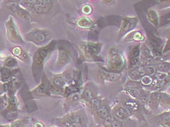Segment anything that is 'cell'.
Here are the masks:
<instances>
[{
    "label": "cell",
    "mask_w": 170,
    "mask_h": 127,
    "mask_svg": "<svg viewBox=\"0 0 170 127\" xmlns=\"http://www.w3.org/2000/svg\"><path fill=\"white\" fill-rule=\"evenodd\" d=\"M34 127H44V126H43V124H42L41 122H37L34 124Z\"/></svg>",
    "instance_id": "cell-42"
},
{
    "label": "cell",
    "mask_w": 170,
    "mask_h": 127,
    "mask_svg": "<svg viewBox=\"0 0 170 127\" xmlns=\"http://www.w3.org/2000/svg\"><path fill=\"white\" fill-rule=\"evenodd\" d=\"M85 123V116L80 113H75L66 116L63 120V124L65 127H82Z\"/></svg>",
    "instance_id": "cell-6"
},
{
    "label": "cell",
    "mask_w": 170,
    "mask_h": 127,
    "mask_svg": "<svg viewBox=\"0 0 170 127\" xmlns=\"http://www.w3.org/2000/svg\"><path fill=\"white\" fill-rule=\"evenodd\" d=\"M140 81H141L142 84H144V85H145V86L150 85V84L152 83L153 79L151 77H150V76L144 75L143 77L141 78V79H140Z\"/></svg>",
    "instance_id": "cell-32"
},
{
    "label": "cell",
    "mask_w": 170,
    "mask_h": 127,
    "mask_svg": "<svg viewBox=\"0 0 170 127\" xmlns=\"http://www.w3.org/2000/svg\"><path fill=\"white\" fill-rule=\"evenodd\" d=\"M52 6V0H37L34 7V10L38 14H45L50 11Z\"/></svg>",
    "instance_id": "cell-9"
},
{
    "label": "cell",
    "mask_w": 170,
    "mask_h": 127,
    "mask_svg": "<svg viewBox=\"0 0 170 127\" xmlns=\"http://www.w3.org/2000/svg\"><path fill=\"white\" fill-rule=\"evenodd\" d=\"M96 111L97 116H98L100 118H103V119H105V118L109 116V111H108V108L105 106V105H101V106L96 110Z\"/></svg>",
    "instance_id": "cell-24"
},
{
    "label": "cell",
    "mask_w": 170,
    "mask_h": 127,
    "mask_svg": "<svg viewBox=\"0 0 170 127\" xmlns=\"http://www.w3.org/2000/svg\"><path fill=\"white\" fill-rule=\"evenodd\" d=\"M148 20L149 21V23L151 24L153 26L157 27L159 25V15L157 13V12L154 9H150L148 10L147 14Z\"/></svg>",
    "instance_id": "cell-17"
},
{
    "label": "cell",
    "mask_w": 170,
    "mask_h": 127,
    "mask_svg": "<svg viewBox=\"0 0 170 127\" xmlns=\"http://www.w3.org/2000/svg\"><path fill=\"white\" fill-rule=\"evenodd\" d=\"M12 71L7 67H2L0 68V81L7 83L11 81Z\"/></svg>",
    "instance_id": "cell-16"
},
{
    "label": "cell",
    "mask_w": 170,
    "mask_h": 127,
    "mask_svg": "<svg viewBox=\"0 0 170 127\" xmlns=\"http://www.w3.org/2000/svg\"><path fill=\"white\" fill-rule=\"evenodd\" d=\"M129 113V111L128 110L125 108V107H118L117 108L115 109L114 111V114L116 117L119 118H121V119H124V118H126L128 117Z\"/></svg>",
    "instance_id": "cell-23"
},
{
    "label": "cell",
    "mask_w": 170,
    "mask_h": 127,
    "mask_svg": "<svg viewBox=\"0 0 170 127\" xmlns=\"http://www.w3.org/2000/svg\"><path fill=\"white\" fill-rule=\"evenodd\" d=\"M81 52L83 58L87 61H101L99 56L102 49L101 43L95 42H84L80 46Z\"/></svg>",
    "instance_id": "cell-3"
},
{
    "label": "cell",
    "mask_w": 170,
    "mask_h": 127,
    "mask_svg": "<svg viewBox=\"0 0 170 127\" xmlns=\"http://www.w3.org/2000/svg\"><path fill=\"white\" fill-rule=\"evenodd\" d=\"M114 1H115V0H102L103 3L105 4V5H110V4H112Z\"/></svg>",
    "instance_id": "cell-41"
},
{
    "label": "cell",
    "mask_w": 170,
    "mask_h": 127,
    "mask_svg": "<svg viewBox=\"0 0 170 127\" xmlns=\"http://www.w3.org/2000/svg\"><path fill=\"white\" fill-rule=\"evenodd\" d=\"M76 25L81 28L83 29H88L90 28L92 26L93 22L90 18H87V17H80L76 20Z\"/></svg>",
    "instance_id": "cell-15"
},
{
    "label": "cell",
    "mask_w": 170,
    "mask_h": 127,
    "mask_svg": "<svg viewBox=\"0 0 170 127\" xmlns=\"http://www.w3.org/2000/svg\"><path fill=\"white\" fill-rule=\"evenodd\" d=\"M99 76L101 79L108 81H114L117 80L120 77V73H114L106 71L105 69L101 70L99 73Z\"/></svg>",
    "instance_id": "cell-13"
},
{
    "label": "cell",
    "mask_w": 170,
    "mask_h": 127,
    "mask_svg": "<svg viewBox=\"0 0 170 127\" xmlns=\"http://www.w3.org/2000/svg\"><path fill=\"white\" fill-rule=\"evenodd\" d=\"M138 105L135 102L128 101L125 103V108L128 110L129 111H135L137 110Z\"/></svg>",
    "instance_id": "cell-29"
},
{
    "label": "cell",
    "mask_w": 170,
    "mask_h": 127,
    "mask_svg": "<svg viewBox=\"0 0 170 127\" xmlns=\"http://www.w3.org/2000/svg\"><path fill=\"white\" fill-rule=\"evenodd\" d=\"M7 107L10 111H15L17 108V101L16 97L12 94H10L7 101Z\"/></svg>",
    "instance_id": "cell-26"
},
{
    "label": "cell",
    "mask_w": 170,
    "mask_h": 127,
    "mask_svg": "<svg viewBox=\"0 0 170 127\" xmlns=\"http://www.w3.org/2000/svg\"><path fill=\"white\" fill-rule=\"evenodd\" d=\"M6 35L8 40L14 44H21L23 42V39L19 32L18 27L16 26L13 19L10 16L7 22L5 23Z\"/></svg>",
    "instance_id": "cell-5"
},
{
    "label": "cell",
    "mask_w": 170,
    "mask_h": 127,
    "mask_svg": "<svg viewBox=\"0 0 170 127\" xmlns=\"http://www.w3.org/2000/svg\"><path fill=\"white\" fill-rule=\"evenodd\" d=\"M132 39L136 42H143L145 39V37L140 31H135L132 35Z\"/></svg>",
    "instance_id": "cell-31"
},
{
    "label": "cell",
    "mask_w": 170,
    "mask_h": 127,
    "mask_svg": "<svg viewBox=\"0 0 170 127\" xmlns=\"http://www.w3.org/2000/svg\"><path fill=\"white\" fill-rule=\"evenodd\" d=\"M82 97L83 99H85V100H87L89 102H90L93 97H95L94 95H93L92 94V92L89 90H85L82 93Z\"/></svg>",
    "instance_id": "cell-30"
},
{
    "label": "cell",
    "mask_w": 170,
    "mask_h": 127,
    "mask_svg": "<svg viewBox=\"0 0 170 127\" xmlns=\"http://www.w3.org/2000/svg\"><path fill=\"white\" fill-rule=\"evenodd\" d=\"M12 53L15 57L18 58L23 62H28L29 60V57L28 56L26 52L20 46H15L12 49Z\"/></svg>",
    "instance_id": "cell-14"
},
{
    "label": "cell",
    "mask_w": 170,
    "mask_h": 127,
    "mask_svg": "<svg viewBox=\"0 0 170 127\" xmlns=\"http://www.w3.org/2000/svg\"><path fill=\"white\" fill-rule=\"evenodd\" d=\"M57 45L56 41H52L47 45L42 46L35 52L33 58V71H36L37 70L39 71L42 69L43 63L45 59L50 55L53 50H55V46Z\"/></svg>",
    "instance_id": "cell-2"
},
{
    "label": "cell",
    "mask_w": 170,
    "mask_h": 127,
    "mask_svg": "<svg viewBox=\"0 0 170 127\" xmlns=\"http://www.w3.org/2000/svg\"><path fill=\"white\" fill-rule=\"evenodd\" d=\"M161 125L163 127H170V116H165L161 120Z\"/></svg>",
    "instance_id": "cell-36"
},
{
    "label": "cell",
    "mask_w": 170,
    "mask_h": 127,
    "mask_svg": "<svg viewBox=\"0 0 170 127\" xmlns=\"http://www.w3.org/2000/svg\"><path fill=\"white\" fill-rule=\"evenodd\" d=\"M17 64H18L17 60L16 58H12V57H9V58H7L5 61V67H7L8 68H14L15 66H16Z\"/></svg>",
    "instance_id": "cell-27"
},
{
    "label": "cell",
    "mask_w": 170,
    "mask_h": 127,
    "mask_svg": "<svg viewBox=\"0 0 170 127\" xmlns=\"http://www.w3.org/2000/svg\"><path fill=\"white\" fill-rule=\"evenodd\" d=\"M169 15H170V14H169Z\"/></svg>",
    "instance_id": "cell-47"
},
{
    "label": "cell",
    "mask_w": 170,
    "mask_h": 127,
    "mask_svg": "<svg viewBox=\"0 0 170 127\" xmlns=\"http://www.w3.org/2000/svg\"><path fill=\"white\" fill-rule=\"evenodd\" d=\"M70 61V55L69 52L65 49L60 48L58 50V58L57 61V65L59 67L65 66Z\"/></svg>",
    "instance_id": "cell-12"
},
{
    "label": "cell",
    "mask_w": 170,
    "mask_h": 127,
    "mask_svg": "<svg viewBox=\"0 0 170 127\" xmlns=\"http://www.w3.org/2000/svg\"><path fill=\"white\" fill-rule=\"evenodd\" d=\"M125 58L122 52L116 48L110 49L106 59L105 69L114 73H120L124 68Z\"/></svg>",
    "instance_id": "cell-1"
},
{
    "label": "cell",
    "mask_w": 170,
    "mask_h": 127,
    "mask_svg": "<svg viewBox=\"0 0 170 127\" xmlns=\"http://www.w3.org/2000/svg\"><path fill=\"white\" fill-rule=\"evenodd\" d=\"M148 37H149L150 44H151L152 47L154 48V50L155 51L159 50V48H160L161 46V40L160 38L153 32H150Z\"/></svg>",
    "instance_id": "cell-18"
},
{
    "label": "cell",
    "mask_w": 170,
    "mask_h": 127,
    "mask_svg": "<svg viewBox=\"0 0 170 127\" xmlns=\"http://www.w3.org/2000/svg\"><path fill=\"white\" fill-rule=\"evenodd\" d=\"M158 2L160 3H165L169 2H170V0H158Z\"/></svg>",
    "instance_id": "cell-43"
},
{
    "label": "cell",
    "mask_w": 170,
    "mask_h": 127,
    "mask_svg": "<svg viewBox=\"0 0 170 127\" xmlns=\"http://www.w3.org/2000/svg\"><path fill=\"white\" fill-rule=\"evenodd\" d=\"M65 84H66V82H65L64 78L63 76L60 75L55 76L52 80V86L57 89H60V90H64Z\"/></svg>",
    "instance_id": "cell-20"
},
{
    "label": "cell",
    "mask_w": 170,
    "mask_h": 127,
    "mask_svg": "<svg viewBox=\"0 0 170 127\" xmlns=\"http://www.w3.org/2000/svg\"><path fill=\"white\" fill-rule=\"evenodd\" d=\"M37 0H20V5L26 10H33Z\"/></svg>",
    "instance_id": "cell-25"
},
{
    "label": "cell",
    "mask_w": 170,
    "mask_h": 127,
    "mask_svg": "<svg viewBox=\"0 0 170 127\" xmlns=\"http://www.w3.org/2000/svg\"><path fill=\"white\" fill-rule=\"evenodd\" d=\"M52 84H50L46 79H43L42 81V83L37 88L32 90L31 92L34 94L37 95V96H45V95H47L52 92Z\"/></svg>",
    "instance_id": "cell-10"
},
{
    "label": "cell",
    "mask_w": 170,
    "mask_h": 127,
    "mask_svg": "<svg viewBox=\"0 0 170 127\" xmlns=\"http://www.w3.org/2000/svg\"><path fill=\"white\" fill-rule=\"evenodd\" d=\"M51 36H52L51 33L47 30L34 29L25 34V39L28 42H31L34 45L42 47L50 39Z\"/></svg>",
    "instance_id": "cell-4"
},
{
    "label": "cell",
    "mask_w": 170,
    "mask_h": 127,
    "mask_svg": "<svg viewBox=\"0 0 170 127\" xmlns=\"http://www.w3.org/2000/svg\"><path fill=\"white\" fill-rule=\"evenodd\" d=\"M62 76L66 83H69L70 85L80 87L82 84V77H81V73L78 71L74 69H68L63 72Z\"/></svg>",
    "instance_id": "cell-8"
},
{
    "label": "cell",
    "mask_w": 170,
    "mask_h": 127,
    "mask_svg": "<svg viewBox=\"0 0 170 127\" xmlns=\"http://www.w3.org/2000/svg\"><path fill=\"white\" fill-rule=\"evenodd\" d=\"M90 107L92 110L96 111L98 107L101 106V99L97 97H93V98L90 101Z\"/></svg>",
    "instance_id": "cell-28"
},
{
    "label": "cell",
    "mask_w": 170,
    "mask_h": 127,
    "mask_svg": "<svg viewBox=\"0 0 170 127\" xmlns=\"http://www.w3.org/2000/svg\"><path fill=\"white\" fill-rule=\"evenodd\" d=\"M25 124V121L23 120H16L15 121L12 122V124L10 125V127H23Z\"/></svg>",
    "instance_id": "cell-38"
},
{
    "label": "cell",
    "mask_w": 170,
    "mask_h": 127,
    "mask_svg": "<svg viewBox=\"0 0 170 127\" xmlns=\"http://www.w3.org/2000/svg\"><path fill=\"white\" fill-rule=\"evenodd\" d=\"M105 124L107 127H121V123L116 118L110 115L105 119Z\"/></svg>",
    "instance_id": "cell-22"
},
{
    "label": "cell",
    "mask_w": 170,
    "mask_h": 127,
    "mask_svg": "<svg viewBox=\"0 0 170 127\" xmlns=\"http://www.w3.org/2000/svg\"><path fill=\"white\" fill-rule=\"evenodd\" d=\"M138 23V18L137 17H124L122 18L119 28V37H124L127 33L131 32L133 29L135 28Z\"/></svg>",
    "instance_id": "cell-7"
},
{
    "label": "cell",
    "mask_w": 170,
    "mask_h": 127,
    "mask_svg": "<svg viewBox=\"0 0 170 127\" xmlns=\"http://www.w3.org/2000/svg\"><path fill=\"white\" fill-rule=\"evenodd\" d=\"M161 94L159 92H154L151 94V99L153 102L155 103H158V102L161 101Z\"/></svg>",
    "instance_id": "cell-39"
},
{
    "label": "cell",
    "mask_w": 170,
    "mask_h": 127,
    "mask_svg": "<svg viewBox=\"0 0 170 127\" xmlns=\"http://www.w3.org/2000/svg\"><path fill=\"white\" fill-rule=\"evenodd\" d=\"M145 75V68H140L135 69L129 73V79L133 81H140L141 78Z\"/></svg>",
    "instance_id": "cell-19"
},
{
    "label": "cell",
    "mask_w": 170,
    "mask_h": 127,
    "mask_svg": "<svg viewBox=\"0 0 170 127\" xmlns=\"http://www.w3.org/2000/svg\"><path fill=\"white\" fill-rule=\"evenodd\" d=\"M161 103L165 105L166 106L170 107V97L167 94H161Z\"/></svg>",
    "instance_id": "cell-33"
},
{
    "label": "cell",
    "mask_w": 170,
    "mask_h": 127,
    "mask_svg": "<svg viewBox=\"0 0 170 127\" xmlns=\"http://www.w3.org/2000/svg\"><path fill=\"white\" fill-rule=\"evenodd\" d=\"M158 68L160 71L163 72L165 71H168V70H170V63H160L158 65Z\"/></svg>",
    "instance_id": "cell-37"
},
{
    "label": "cell",
    "mask_w": 170,
    "mask_h": 127,
    "mask_svg": "<svg viewBox=\"0 0 170 127\" xmlns=\"http://www.w3.org/2000/svg\"><path fill=\"white\" fill-rule=\"evenodd\" d=\"M156 68L152 65H148L145 68V74L148 76L154 75L156 73Z\"/></svg>",
    "instance_id": "cell-35"
},
{
    "label": "cell",
    "mask_w": 170,
    "mask_h": 127,
    "mask_svg": "<svg viewBox=\"0 0 170 127\" xmlns=\"http://www.w3.org/2000/svg\"><path fill=\"white\" fill-rule=\"evenodd\" d=\"M10 10L15 12L20 18L23 19V20H29L30 18V15H29L28 10L20 7L18 3L12 2L10 5Z\"/></svg>",
    "instance_id": "cell-11"
},
{
    "label": "cell",
    "mask_w": 170,
    "mask_h": 127,
    "mask_svg": "<svg viewBox=\"0 0 170 127\" xmlns=\"http://www.w3.org/2000/svg\"><path fill=\"white\" fill-rule=\"evenodd\" d=\"M139 60H140L139 58L129 59V65H130V67L135 66L136 65L138 64V63H139Z\"/></svg>",
    "instance_id": "cell-40"
},
{
    "label": "cell",
    "mask_w": 170,
    "mask_h": 127,
    "mask_svg": "<svg viewBox=\"0 0 170 127\" xmlns=\"http://www.w3.org/2000/svg\"><path fill=\"white\" fill-rule=\"evenodd\" d=\"M91 1H93V0H91Z\"/></svg>",
    "instance_id": "cell-45"
},
{
    "label": "cell",
    "mask_w": 170,
    "mask_h": 127,
    "mask_svg": "<svg viewBox=\"0 0 170 127\" xmlns=\"http://www.w3.org/2000/svg\"><path fill=\"white\" fill-rule=\"evenodd\" d=\"M140 55H141V47L140 45H135L132 46L130 49H129V58H140Z\"/></svg>",
    "instance_id": "cell-21"
},
{
    "label": "cell",
    "mask_w": 170,
    "mask_h": 127,
    "mask_svg": "<svg viewBox=\"0 0 170 127\" xmlns=\"http://www.w3.org/2000/svg\"><path fill=\"white\" fill-rule=\"evenodd\" d=\"M82 12L83 14L86 15H90L92 12V8L90 5H84L82 7Z\"/></svg>",
    "instance_id": "cell-34"
},
{
    "label": "cell",
    "mask_w": 170,
    "mask_h": 127,
    "mask_svg": "<svg viewBox=\"0 0 170 127\" xmlns=\"http://www.w3.org/2000/svg\"><path fill=\"white\" fill-rule=\"evenodd\" d=\"M0 127H10V126H8V125H6V126H0Z\"/></svg>",
    "instance_id": "cell-44"
},
{
    "label": "cell",
    "mask_w": 170,
    "mask_h": 127,
    "mask_svg": "<svg viewBox=\"0 0 170 127\" xmlns=\"http://www.w3.org/2000/svg\"><path fill=\"white\" fill-rule=\"evenodd\" d=\"M0 47H1V45H0Z\"/></svg>",
    "instance_id": "cell-46"
}]
</instances>
